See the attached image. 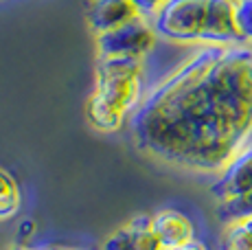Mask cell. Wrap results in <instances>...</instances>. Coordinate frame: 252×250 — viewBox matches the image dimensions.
Here are the masks:
<instances>
[{
    "instance_id": "6da1fadb",
    "label": "cell",
    "mask_w": 252,
    "mask_h": 250,
    "mask_svg": "<svg viewBox=\"0 0 252 250\" xmlns=\"http://www.w3.org/2000/svg\"><path fill=\"white\" fill-rule=\"evenodd\" d=\"M138 152L189 174H217L252 138V46L208 44L156 84L132 114Z\"/></svg>"
},
{
    "instance_id": "7a4b0ae2",
    "label": "cell",
    "mask_w": 252,
    "mask_h": 250,
    "mask_svg": "<svg viewBox=\"0 0 252 250\" xmlns=\"http://www.w3.org/2000/svg\"><path fill=\"white\" fill-rule=\"evenodd\" d=\"M140 60L101 57L96 84L86 103V117L99 132H116L140 103Z\"/></svg>"
},
{
    "instance_id": "3957f363",
    "label": "cell",
    "mask_w": 252,
    "mask_h": 250,
    "mask_svg": "<svg viewBox=\"0 0 252 250\" xmlns=\"http://www.w3.org/2000/svg\"><path fill=\"white\" fill-rule=\"evenodd\" d=\"M213 0H167L154 16V29L171 42H204Z\"/></svg>"
},
{
    "instance_id": "277c9868",
    "label": "cell",
    "mask_w": 252,
    "mask_h": 250,
    "mask_svg": "<svg viewBox=\"0 0 252 250\" xmlns=\"http://www.w3.org/2000/svg\"><path fill=\"white\" fill-rule=\"evenodd\" d=\"M156 29L149 27L143 18L127 22V25L101 33L96 37L99 57H134L143 60L149 51L156 46Z\"/></svg>"
},
{
    "instance_id": "5b68a950",
    "label": "cell",
    "mask_w": 252,
    "mask_h": 250,
    "mask_svg": "<svg viewBox=\"0 0 252 250\" xmlns=\"http://www.w3.org/2000/svg\"><path fill=\"white\" fill-rule=\"evenodd\" d=\"M211 193L220 202H228L252 193V145L239 152L211 185Z\"/></svg>"
},
{
    "instance_id": "8992f818",
    "label": "cell",
    "mask_w": 252,
    "mask_h": 250,
    "mask_svg": "<svg viewBox=\"0 0 252 250\" xmlns=\"http://www.w3.org/2000/svg\"><path fill=\"white\" fill-rule=\"evenodd\" d=\"M101 250H162L152 228V215H138L105 239Z\"/></svg>"
},
{
    "instance_id": "52a82bcc",
    "label": "cell",
    "mask_w": 252,
    "mask_h": 250,
    "mask_svg": "<svg viewBox=\"0 0 252 250\" xmlns=\"http://www.w3.org/2000/svg\"><path fill=\"white\" fill-rule=\"evenodd\" d=\"M152 228L162 250H171L195 239V226L191 218L178 209H160L152 215Z\"/></svg>"
},
{
    "instance_id": "ba28073f",
    "label": "cell",
    "mask_w": 252,
    "mask_h": 250,
    "mask_svg": "<svg viewBox=\"0 0 252 250\" xmlns=\"http://www.w3.org/2000/svg\"><path fill=\"white\" fill-rule=\"evenodd\" d=\"M140 18L132 0H92L88 7V22L96 35L119 29Z\"/></svg>"
},
{
    "instance_id": "9c48e42d",
    "label": "cell",
    "mask_w": 252,
    "mask_h": 250,
    "mask_svg": "<svg viewBox=\"0 0 252 250\" xmlns=\"http://www.w3.org/2000/svg\"><path fill=\"white\" fill-rule=\"evenodd\" d=\"M220 250H252V215L226 222Z\"/></svg>"
},
{
    "instance_id": "30bf717a",
    "label": "cell",
    "mask_w": 252,
    "mask_h": 250,
    "mask_svg": "<svg viewBox=\"0 0 252 250\" xmlns=\"http://www.w3.org/2000/svg\"><path fill=\"white\" fill-rule=\"evenodd\" d=\"M22 206V193L16 178L0 167V222L16 218Z\"/></svg>"
},
{
    "instance_id": "8fae6325",
    "label": "cell",
    "mask_w": 252,
    "mask_h": 250,
    "mask_svg": "<svg viewBox=\"0 0 252 250\" xmlns=\"http://www.w3.org/2000/svg\"><path fill=\"white\" fill-rule=\"evenodd\" d=\"M217 215L224 222H232V219H241V218H250L252 215V193L244 195V198L228 200V202H220Z\"/></svg>"
},
{
    "instance_id": "7c38bea8",
    "label": "cell",
    "mask_w": 252,
    "mask_h": 250,
    "mask_svg": "<svg viewBox=\"0 0 252 250\" xmlns=\"http://www.w3.org/2000/svg\"><path fill=\"white\" fill-rule=\"evenodd\" d=\"M237 22H239V29L246 35V40H252V0L237 2Z\"/></svg>"
},
{
    "instance_id": "4fadbf2b",
    "label": "cell",
    "mask_w": 252,
    "mask_h": 250,
    "mask_svg": "<svg viewBox=\"0 0 252 250\" xmlns=\"http://www.w3.org/2000/svg\"><path fill=\"white\" fill-rule=\"evenodd\" d=\"M132 2L136 4L138 13H145V16H156V13L164 7L167 0H132Z\"/></svg>"
},
{
    "instance_id": "5bb4252c",
    "label": "cell",
    "mask_w": 252,
    "mask_h": 250,
    "mask_svg": "<svg viewBox=\"0 0 252 250\" xmlns=\"http://www.w3.org/2000/svg\"><path fill=\"white\" fill-rule=\"evenodd\" d=\"M171 250H208V246L202 244L200 239H193V242L184 244V246H178V248H171Z\"/></svg>"
},
{
    "instance_id": "9a60e30c",
    "label": "cell",
    "mask_w": 252,
    "mask_h": 250,
    "mask_svg": "<svg viewBox=\"0 0 252 250\" xmlns=\"http://www.w3.org/2000/svg\"><path fill=\"white\" fill-rule=\"evenodd\" d=\"M11 250H84V248H70V246H42V248H27V246H20V248H11Z\"/></svg>"
},
{
    "instance_id": "2e32d148",
    "label": "cell",
    "mask_w": 252,
    "mask_h": 250,
    "mask_svg": "<svg viewBox=\"0 0 252 250\" xmlns=\"http://www.w3.org/2000/svg\"><path fill=\"white\" fill-rule=\"evenodd\" d=\"M232 2H241V0H232Z\"/></svg>"
}]
</instances>
